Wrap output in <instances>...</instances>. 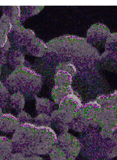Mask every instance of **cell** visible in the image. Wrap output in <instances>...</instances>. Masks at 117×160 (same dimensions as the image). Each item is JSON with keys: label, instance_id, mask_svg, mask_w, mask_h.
I'll return each mask as SVG.
<instances>
[{"label": "cell", "instance_id": "60d3db41", "mask_svg": "<svg viewBox=\"0 0 117 160\" xmlns=\"http://www.w3.org/2000/svg\"><path fill=\"white\" fill-rule=\"evenodd\" d=\"M66 160H71V159H66Z\"/></svg>", "mask_w": 117, "mask_h": 160}, {"label": "cell", "instance_id": "ba28073f", "mask_svg": "<svg viewBox=\"0 0 117 160\" xmlns=\"http://www.w3.org/2000/svg\"><path fill=\"white\" fill-rule=\"evenodd\" d=\"M56 145L64 152L67 159H75L80 152L79 139L69 133L58 135Z\"/></svg>", "mask_w": 117, "mask_h": 160}, {"label": "cell", "instance_id": "6da1fadb", "mask_svg": "<svg viewBox=\"0 0 117 160\" xmlns=\"http://www.w3.org/2000/svg\"><path fill=\"white\" fill-rule=\"evenodd\" d=\"M49 52L60 63H71L77 69L84 71L98 64L100 54L86 38L75 35H63L47 43Z\"/></svg>", "mask_w": 117, "mask_h": 160}, {"label": "cell", "instance_id": "2e32d148", "mask_svg": "<svg viewBox=\"0 0 117 160\" xmlns=\"http://www.w3.org/2000/svg\"><path fill=\"white\" fill-rule=\"evenodd\" d=\"M69 126L70 128L73 129L75 131L83 133L90 128V123L87 117L83 113L82 110L80 109L75 116L71 122L69 123Z\"/></svg>", "mask_w": 117, "mask_h": 160}, {"label": "cell", "instance_id": "d6a6232c", "mask_svg": "<svg viewBox=\"0 0 117 160\" xmlns=\"http://www.w3.org/2000/svg\"><path fill=\"white\" fill-rule=\"evenodd\" d=\"M17 119L18 120L19 123L21 124L23 123H33V118L28 113H27L25 111H21L17 115Z\"/></svg>", "mask_w": 117, "mask_h": 160}, {"label": "cell", "instance_id": "f35d334b", "mask_svg": "<svg viewBox=\"0 0 117 160\" xmlns=\"http://www.w3.org/2000/svg\"><path fill=\"white\" fill-rule=\"evenodd\" d=\"M114 94H115V95H117V90H116L115 91V92H114Z\"/></svg>", "mask_w": 117, "mask_h": 160}, {"label": "cell", "instance_id": "e0dca14e", "mask_svg": "<svg viewBox=\"0 0 117 160\" xmlns=\"http://www.w3.org/2000/svg\"><path fill=\"white\" fill-rule=\"evenodd\" d=\"M51 119H52V126L57 130L60 134L68 133L70 128L69 124L64 122L61 117V114L59 110H54L51 114Z\"/></svg>", "mask_w": 117, "mask_h": 160}, {"label": "cell", "instance_id": "7c38bea8", "mask_svg": "<svg viewBox=\"0 0 117 160\" xmlns=\"http://www.w3.org/2000/svg\"><path fill=\"white\" fill-rule=\"evenodd\" d=\"M98 65L103 69L117 73V53L105 51L100 55Z\"/></svg>", "mask_w": 117, "mask_h": 160}, {"label": "cell", "instance_id": "d6986e66", "mask_svg": "<svg viewBox=\"0 0 117 160\" xmlns=\"http://www.w3.org/2000/svg\"><path fill=\"white\" fill-rule=\"evenodd\" d=\"M35 100V107L38 114H46L51 115L53 112V107L54 103L49 99L45 98H38L36 96Z\"/></svg>", "mask_w": 117, "mask_h": 160}, {"label": "cell", "instance_id": "3957f363", "mask_svg": "<svg viewBox=\"0 0 117 160\" xmlns=\"http://www.w3.org/2000/svg\"><path fill=\"white\" fill-rule=\"evenodd\" d=\"M80 136V152L90 160H99L104 158L106 139L102 138L99 130L89 128Z\"/></svg>", "mask_w": 117, "mask_h": 160}, {"label": "cell", "instance_id": "8fae6325", "mask_svg": "<svg viewBox=\"0 0 117 160\" xmlns=\"http://www.w3.org/2000/svg\"><path fill=\"white\" fill-rule=\"evenodd\" d=\"M101 107L99 104L94 101H91L86 103L82 107V112L89 121L90 127L94 129L99 130L100 126L99 123L97 120V117L101 111Z\"/></svg>", "mask_w": 117, "mask_h": 160}, {"label": "cell", "instance_id": "4dcf8cb0", "mask_svg": "<svg viewBox=\"0 0 117 160\" xmlns=\"http://www.w3.org/2000/svg\"><path fill=\"white\" fill-rule=\"evenodd\" d=\"M12 48V45L10 42L7 43V45L3 48L0 49V66H4L7 63V58L9 55L11 49Z\"/></svg>", "mask_w": 117, "mask_h": 160}, {"label": "cell", "instance_id": "d590c367", "mask_svg": "<svg viewBox=\"0 0 117 160\" xmlns=\"http://www.w3.org/2000/svg\"><path fill=\"white\" fill-rule=\"evenodd\" d=\"M26 160H44L43 158H42L40 156L34 154V155L26 157Z\"/></svg>", "mask_w": 117, "mask_h": 160}, {"label": "cell", "instance_id": "4316f807", "mask_svg": "<svg viewBox=\"0 0 117 160\" xmlns=\"http://www.w3.org/2000/svg\"><path fill=\"white\" fill-rule=\"evenodd\" d=\"M33 124L37 126L52 127L51 116L46 114H38L33 118Z\"/></svg>", "mask_w": 117, "mask_h": 160}, {"label": "cell", "instance_id": "603a6c76", "mask_svg": "<svg viewBox=\"0 0 117 160\" xmlns=\"http://www.w3.org/2000/svg\"><path fill=\"white\" fill-rule=\"evenodd\" d=\"M95 101L99 104L102 109L112 107L117 110V95H115L114 92L109 95H99Z\"/></svg>", "mask_w": 117, "mask_h": 160}, {"label": "cell", "instance_id": "277c9868", "mask_svg": "<svg viewBox=\"0 0 117 160\" xmlns=\"http://www.w3.org/2000/svg\"><path fill=\"white\" fill-rule=\"evenodd\" d=\"M36 126L33 123H23L13 133L12 141L13 150L26 157L34 155L33 152V137Z\"/></svg>", "mask_w": 117, "mask_h": 160}, {"label": "cell", "instance_id": "ffe728a7", "mask_svg": "<svg viewBox=\"0 0 117 160\" xmlns=\"http://www.w3.org/2000/svg\"><path fill=\"white\" fill-rule=\"evenodd\" d=\"M13 151L12 140L5 136H0V160H7Z\"/></svg>", "mask_w": 117, "mask_h": 160}, {"label": "cell", "instance_id": "1f68e13d", "mask_svg": "<svg viewBox=\"0 0 117 160\" xmlns=\"http://www.w3.org/2000/svg\"><path fill=\"white\" fill-rule=\"evenodd\" d=\"M13 24L11 21L4 14H2L0 18V28L6 31L8 34H9L13 29Z\"/></svg>", "mask_w": 117, "mask_h": 160}, {"label": "cell", "instance_id": "836d02e7", "mask_svg": "<svg viewBox=\"0 0 117 160\" xmlns=\"http://www.w3.org/2000/svg\"><path fill=\"white\" fill-rule=\"evenodd\" d=\"M9 42V34L4 30L0 28V49L6 46Z\"/></svg>", "mask_w": 117, "mask_h": 160}, {"label": "cell", "instance_id": "9c48e42d", "mask_svg": "<svg viewBox=\"0 0 117 160\" xmlns=\"http://www.w3.org/2000/svg\"><path fill=\"white\" fill-rule=\"evenodd\" d=\"M111 35L110 30L102 23H95L89 28L86 40L93 48L98 49L104 48L106 42Z\"/></svg>", "mask_w": 117, "mask_h": 160}, {"label": "cell", "instance_id": "f546056e", "mask_svg": "<svg viewBox=\"0 0 117 160\" xmlns=\"http://www.w3.org/2000/svg\"><path fill=\"white\" fill-rule=\"evenodd\" d=\"M49 155L51 160H66L67 159L65 154L61 149L55 145L49 152Z\"/></svg>", "mask_w": 117, "mask_h": 160}, {"label": "cell", "instance_id": "30bf717a", "mask_svg": "<svg viewBox=\"0 0 117 160\" xmlns=\"http://www.w3.org/2000/svg\"><path fill=\"white\" fill-rule=\"evenodd\" d=\"M33 30L26 29L21 24L13 27L12 32L9 34V40L15 48L23 49L28 45L35 38Z\"/></svg>", "mask_w": 117, "mask_h": 160}, {"label": "cell", "instance_id": "5bb4252c", "mask_svg": "<svg viewBox=\"0 0 117 160\" xmlns=\"http://www.w3.org/2000/svg\"><path fill=\"white\" fill-rule=\"evenodd\" d=\"M20 125L17 118L11 114H3L0 117V131L4 133H14Z\"/></svg>", "mask_w": 117, "mask_h": 160}, {"label": "cell", "instance_id": "ab89813d", "mask_svg": "<svg viewBox=\"0 0 117 160\" xmlns=\"http://www.w3.org/2000/svg\"><path fill=\"white\" fill-rule=\"evenodd\" d=\"M1 9H2V7H0V10H1Z\"/></svg>", "mask_w": 117, "mask_h": 160}, {"label": "cell", "instance_id": "9a60e30c", "mask_svg": "<svg viewBox=\"0 0 117 160\" xmlns=\"http://www.w3.org/2000/svg\"><path fill=\"white\" fill-rule=\"evenodd\" d=\"M25 53L22 49L13 48L8 55L7 62L13 68V69H18L21 67H25Z\"/></svg>", "mask_w": 117, "mask_h": 160}, {"label": "cell", "instance_id": "cb8c5ba5", "mask_svg": "<svg viewBox=\"0 0 117 160\" xmlns=\"http://www.w3.org/2000/svg\"><path fill=\"white\" fill-rule=\"evenodd\" d=\"M72 79H73V76L70 73L66 72V71H56L54 76V82L55 85H57V86L71 87Z\"/></svg>", "mask_w": 117, "mask_h": 160}, {"label": "cell", "instance_id": "ac0fdd59", "mask_svg": "<svg viewBox=\"0 0 117 160\" xmlns=\"http://www.w3.org/2000/svg\"><path fill=\"white\" fill-rule=\"evenodd\" d=\"M3 14L9 19L13 26H17L21 23V7L18 6H4L2 7Z\"/></svg>", "mask_w": 117, "mask_h": 160}, {"label": "cell", "instance_id": "44dd1931", "mask_svg": "<svg viewBox=\"0 0 117 160\" xmlns=\"http://www.w3.org/2000/svg\"><path fill=\"white\" fill-rule=\"evenodd\" d=\"M75 92L73 88L71 87H63V86H55L52 90V98L55 104H59L66 96L69 94Z\"/></svg>", "mask_w": 117, "mask_h": 160}, {"label": "cell", "instance_id": "484cf974", "mask_svg": "<svg viewBox=\"0 0 117 160\" xmlns=\"http://www.w3.org/2000/svg\"><path fill=\"white\" fill-rule=\"evenodd\" d=\"M10 98L9 90L7 89L4 82L0 81V107L6 108L9 104Z\"/></svg>", "mask_w": 117, "mask_h": 160}, {"label": "cell", "instance_id": "e575fe53", "mask_svg": "<svg viewBox=\"0 0 117 160\" xmlns=\"http://www.w3.org/2000/svg\"><path fill=\"white\" fill-rule=\"evenodd\" d=\"M7 160H26V157L21 153H12Z\"/></svg>", "mask_w": 117, "mask_h": 160}, {"label": "cell", "instance_id": "4fadbf2b", "mask_svg": "<svg viewBox=\"0 0 117 160\" xmlns=\"http://www.w3.org/2000/svg\"><path fill=\"white\" fill-rule=\"evenodd\" d=\"M26 49L28 53L36 57H43L49 52L47 44L36 37L26 46Z\"/></svg>", "mask_w": 117, "mask_h": 160}, {"label": "cell", "instance_id": "f1b7e54d", "mask_svg": "<svg viewBox=\"0 0 117 160\" xmlns=\"http://www.w3.org/2000/svg\"><path fill=\"white\" fill-rule=\"evenodd\" d=\"M64 71L69 73H70L72 76H74L77 73V68L74 64L71 63L62 62L59 63L56 67V71Z\"/></svg>", "mask_w": 117, "mask_h": 160}, {"label": "cell", "instance_id": "52a82bcc", "mask_svg": "<svg viewBox=\"0 0 117 160\" xmlns=\"http://www.w3.org/2000/svg\"><path fill=\"white\" fill-rule=\"evenodd\" d=\"M83 104L81 99L76 92L69 94L58 104L61 117L64 122L69 124L75 116L82 109Z\"/></svg>", "mask_w": 117, "mask_h": 160}, {"label": "cell", "instance_id": "74e56055", "mask_svg": "<svg viewBox=\"0 0 117 160\" xmlns=\"http://www.w3.org/2000/svg\"><path fill=\"white\" fill-rule=\"evenodd\" d=\"M1 73H2V69H1V66H0V76H1Z\"/></svg>", "mask_w": 117, "mask_h": 160}, {"label": "cell", "instance_id": "7a4b0ae2", "mask_svg": "<svg viewBox=\"0 0 117 160\" xmlns=\"http://www.w3.org/2000/svg\"><path fill=\"white\" fill-rule=\"evenodd\" d=\"M4 85L12 92H20L25 98L33 99L40 92L43 78L35 71L23 67L13 70L7 77Z\"/></svg>", "mask_w": 117, "mask_h": 160}, {"label": "cell", "instance_id": "8d00e7d4", "mask_svg": "<svg viewBox=\"0 0 117 160\" xmlns=\"http://www.w3.org/2000/svg\"><path fill=\"white\" fill-rule=\"evenodd\" d=\"M3 114V111H2V108L0 107V117H1V116Z\"/></svg>", "mask_w": 117, "mask_h": 160}, {"label": "cell", "instance_id": "5b68a950", "mask_svg": "<svg viewBox=\"0 0 117 160\" xmlns=\"http://www.w3.org/2000/svg\"><path fill=\"white\" fill-rule=\"evenodd\" d=\"M57 141V136L51 127H35L33 142V152L37 155L49 154Z\"/></svg>", "mask_w": 117, "mask_h": 160}, {"label": "cell", "instance_id": "83f0119b", "mask_svg": "<svg viewBox=\"0 0 117 160\" xmlns=\"http://www.w3.org/2000/svg\"><path fill=\"white\" fill-rule=\"evenodd\" d=\"M105 51L117 53V32L111 33L106 42Z\"/></svg>", "mask_w": 117, "mask_h": 160}, {"label": "cell", "instance_id": "d4e9b609", "mask_svg": "<svg viewBox=\"0 0 117 160\" xmlns=\"http://www.w3.org/2000/svg\"><path fill=\"white\" fill-rule=\"evenodd\" d=\"M44 6H22L21 7V23H23L27 18L38 14L44 9Z\"/></svg>", "mask_w": 117, "mask_h": 160}, {"label": "cell", "instance_id": "7402d4cb", "mask_svg": "<svg viewBox=\"0 0 117 160\" xmlns=\"http://www.w3.org/2000/svg\"><path fill=\"white\" fill-rule=\"evenodd\" d=\"M26 104V98L20 92H14L10 95L9 105L16 112L18 113L23 111Z\"/></svg>", "mask_w": 117, "mask_h": 160}, {"label": "cell", "instance_id": "8992f818", "mask_svg": "<svg viewBox=\"0 0 117 160\" xmlns=\"http://www.w3.org/2000/svg\"><path fill=\"white\" fill-rule=\"evenodd\" d=\"M97 120L100 126L99 134L102 138H109L117 131V110L114 107L102 109Z\"/></svg>", "mask_w": 117, "mask_h": 160}]
</instances>
